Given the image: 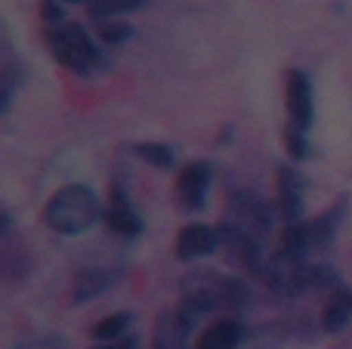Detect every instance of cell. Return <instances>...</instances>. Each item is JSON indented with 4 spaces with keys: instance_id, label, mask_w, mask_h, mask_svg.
Segmentation results:
<instances>
[{
    "instance_id": "6da1fadb",
    "label": "cell",
    "mask_w": 352,
    "mask_h": 349,
    "mask_svg": "<svg viewBox=\"0 0 352 349\" xmlns=\"http://www.w3.org/2000/svg\"><path fill=\"white\" fill-rule=\"evenodd\" d=\"M102 207H99V195L90 185H62L59 192H53L43 207V223L59 235H80L99 220Z\"/></svg>"
},
{
    "instance_id": "7a4b0ae2",
    "label": "cell",
    "mask_w": 352,
    "mask_h": 349,
    "mask_svg": "<svg viewBox=\"0 0 352 349\" xmlns=\"http://www.w3.org/2000/svg\"><path fill=\"white\" fill-rule=\"evenodd\" d=\"M50 49L65 68L78 74H90L99 65V49L93 37L80 25H59L50 31Z\"/></svg>"
},
{
    "instance_id": "3957f363",
    "label": "cell",
    "mask_w": 352,
    "mask_h": 349,
    "mask_svg": "<svg viewBox=\"0 0 352 349\" xmlns=\"http://www.w3.org/2000/svg\"><path fill=\"white\" fill-rule=\"evenodd\" d=\"M266 284L281 297H297L312 288V266H303V260H291L285 254H275L263 266Z\"/></svg>"
},
{
    "instance_id": "277c9868",
    "label": "cell",
    "mask_w": 352,
    "mask_h": 349,
    "mask_svg": "<svg viewBox=\"0 0 352 349\" xmlns=\"http://www.w3.org/2000/svg\"><path fill=\"white\" fill-rule=\"evenodd\" d=\"M217 232H219V247H223L229 263H235L238 269H248V272H263V254L254 232L235 226V223L219 226Z\"/></svg>"
},
{
    "instance_id": "5b68a950",
    "label": "cell",
    "mask_w": 352,
    "mask_h": 349,
    "mask_svg": "<svg viewBox=\"0 0 352 349\" xmlns=\"http://www.w3.org/2000/svg\"><path fill=\"white\" fill-rule=\"evenodd\" d=\"M229 214L232 223L248 232H269L272 229V207L266 198L254 195V192H232L229 198Z\"/></svg>"
},
{
    "instance_id": "8992f818",
    "label": "cell",
    "mask_w": 352,
    "mask_h": 349,
    "mask_svg": "<svg viewBox=\"0 0 352 349\" xmlns=\"http://www.w3.org/2000/svg\"><path fill=\"white\" fill-rule=\"evenodd\" d=\"M213 179V167L207 161H188L176 177V195H179L182 207L186 210H198L207 201V189Z\"/></svg>"
},
{
    "instance_id": "52a82bcc",
    "label": "cell",
    "mask_w": 352,
    "mask_h": 349,
    "mask_svg": "<svg viewBox=\"0 0 352 349\" xmlns=\"http://www.w3.org/2000/svg\"><path fill=\"white\" fill-rule=\"evenodd\" d=\"M287 115L300 130H309L316 121V102H312V84L303 71L287 74Z\"/></svg>"
},
{
    "instance_id": "ba28073f",
    "label": "cell",
    "mask_w": 352,
    "mask_h": 349,
    "mask_svg": "<svg viewBox=\"0 0 352 349\" xmlns=\"http://www.w3.org/2000/svg\"><path fill=\"white\" fill-rule=\"evenodd\" d=\"M195 322L188 319L182 309L164 313L155 325L152 334V349H188V331H192Z\"/></svg>"
},
{
    "instance_id": "9c48e42d",
    "label": "cell",
    "mask_w": 352,
    "mask_h": 349,
    "mask_svg": "<svg viewBox=\"0 0 352 349\" xmlns=\"http://www.w3.org/2000/svg\"><path fill=\"white\" fill-rule=\"evenodd\" d=\"M219 247V232L213 226H204V223H192L179 232L176 238V257L179 260H198L207 257Z\"/></svg>"
},
{
    "instance_id": "30bf717a",
    "label": "cell",
    "mask_w": 352,
    "mask_h": 349,
    "mask_svg": "<svg viewBox=\"0 0 352 349\" xmlns=\"http://www.w3.org/2000/svg\"><path fill=\"white\" fill-rule=\"evenodd\" d=\"M306 183L294 167H281L278 170V210L285 223H300V210H303Z\"/></svg>"
},
{
    "instance_id": "8fae6325",
    "label": "cell",
    "mask_w": 352,
    "mask_h": 349,
    "mask_svg": "<svg viewBox=\"0 0 352 349\" xmlns=\"http://www.w3.org/2000/svg\"><path fill=\"white\" fill-rule=\"evenodd\" d=\"M105 223H109L111 232H115V235H124V238H133V235L142 232L140 214L130 207V201L121 195V189H118V185H115V195H111L109 210H105Z\"/></svg>"
},
{
    "instance_id": "7c38bea8",
    "label": "cell",
    "mask_w": 352,
    "mask_h": 349,
    "mask_svg": "<svg viewBox=\"0 0 352 349\" xmlns=\"http://www.w3.org/2000/svg\"><path fill=\"white\" fill-rule=\"evenodd\" d=\"M118 282L115 269H80L74 275V303H90L93 297L105 294L111 284Z\"/></svg>"
},
{
    "instance_id": "4fadbf2b",
    "label": "cell",
    "mask_w": 352,
    "mask_h": 349,
    "mask_svg": "<svg viewBox=\"0 0 352 349\" xmlns=\"http://www.w3.org/2000/svg\"><path fill=\"white\" fill-rule=\"evenodd\" d=\"M241 337H244L241 322L223 319V322H217V325H210V328H204V331H201L198 349H238Z\"/></svg>"
},
{
    "instance_id": "5bb4252c",
    "label": "cell",
    "mask_w": 352,
    "mask_h": 349,
    "mask_svg": "<svg viewBox=\"0 0 352 349\" xmlns=\"http://www.w3.org/2000/svg\"><path fill=\"white\" fill-rule=\"evenodd\" d=\"M343 216H346V201H337L334 207H328L318 220L309 223V238H312V247H328L334 241L337 229H340Z\"/></svg>"
},
{
    "instance_id": "9a60e30c",
    "label": "cell",
    "mask_w": 352,
    "mask_h": 349,
    "mask_svg": "<svg viewBox=\"0 0 352 349\" xmlns=\"http://www.w3.org/2000/svg\"><path fill=\"white\" fill-rule=\"evenodd\" d=\"M349 319H352V291L349 288H337L334 294H331L328 306H324L322 325H324V331L337 334V331H343V328L349 325Z\"/></svg>"
},
{
    "instance_id": "2e32d148",
    "label": "cell",
    "mask_w": 352,
    "mask_h": 349,
    "mask_svg": "<svg viewBox=\"0 0 352 349\" xmlns=\"http://www.w3.org/2000/svg\"><path fill=\"white\" fill-rule=\"evenodd\" d=\"M130 322H133V315L130 313H115V315H105L99 325H93V337L99 340V344H109V340H118L124 337V334L130 331Z\"/></svg>"
},
{
    "instance_id": "e0dca14e",
    "label": "cell",
    "mask_w": 352,
    "mask_h": 349,
    "mask_svg": "<svg viewBox=\"0 0 352 349\" xmlns=\"http://www.w3.org/2000/svg\"><path fill=\"white\" fill-rule=\"evenodd\" d=\"M136 155H140L142 161H148V164L161 167V170H170L176 155L170 146H161V142H142V146H136Z\"/></svg>"
},
{
    "instance_id": "ac0fdd59",
    "label": "cell",
    "mask_w": 352,
    "mask_h": 349,
    "mask_svg": "<svg viewBox=\"0 0 352 349\" xmlns=\"http://www.w3.org/2000/svg\"><path fill=\"white\" fill-rule=\"evenodd\" d=\"M142 3H146V0H90V12L96 19H111V16H118V12H130Z\"/></svg>"
},
{
    "instance_id": "d6986e66",
    "label": "cell",
    "mask_w": 352,
    "mask_h": 349,
    "mask_svg": "<svg viewBox=\"0 0 352 349\" xmlns=\"http://www.w3.org/2000/svg\"><path fill=\"white\" fill-rule=\"evenodd\" d=\"M130 34H133V28H130L127 22H115V19H105V22L99 25V41L109 43V47H118V43H124Z\"/></svg>"
},
{
    "instance_id": "ffe728a7",
    "label": "cell",
    "mask_w": 352,
    "mask_h": 349,
    "mask_svg": "<svg viewBox=\"0 0 352 349\" xmlns=\"http://www.w3.org/2000/svg\"><path fill=\"white\" fill-rule=\"evenodd\" d=\"M250 300V291L241 278H223V303L226 306H244Z\"/></svg>"
},
{
    "instance_id": "44dd1931",
    "label": "cell",
    "mask_w": 352,
    "mask_h": 349,
    "mask_svg": "<svg viewBox=\"0 0 352 349\" xmlns=\"http://www.w3.org/2000/svg\"><path fill=\"white\" fill-rule=\"evenodd\" d=\"M285 139H287V152L294 155L297 161H303L306 155H309V142H306V130H300V127H287V133H285Z\"/></svg>"
},
{
    "instance_id": "7402d4cb",
    "label": "cell",
    "mask_w": 352,
    "mask_h": 349,
    "mask_svg": "<svg viewBox=\"0 0 352 349\" xmlns=\"http://www.w3.org/2000/svg\"><path fill=\"white\" fill-rule=\"evenodd\" d=\"M16 349H68V344H65V337H59V334H41V337H28Z\"/></svg>"
},
{
    "instance_id": "603a6c76",
    "label": "cell",
    "mask_w": 352,
    "mask_h": 349,
    "mask_svg": "<svg viewBox=\"0 0 352 349\" xmlns=\"http://www.w3.org/2000/svg\"><path fill=\"white\" fill-rule=\"evenodd\" d=\"M312 288H343L340 275H337L331 266H312Z\"/></svg>"
},
{
    "instance_id": "cb8c5ba5",
    "label": "cell",
    "mask_w": 352,
    "mask_h": 349,
    "mask_svg": "<svg viewBox=\"0 0 352 349\" xmlns=\"http://www.w3.org/2000/svg\"><path fill=\"white\" fill-rule=\"evenodd\" d=\"M62 16H65V10L59 6V0H43V19L47 22H62Z\"/></svg>"
},
{
    "instance_id": "d4e9b609",
    "label": "cell",
    "mask_w": 352,
    "mask_h": 349,
    "mask_svg": "<svg viewBox=\"0 0 352 349\" xmlns=\"http://www.w3.org/2000/svg\"><path fill=\"white\" fill-rule=\"evenodd\" d=\"M93 349H136V337H118V340H109V344H99Z\"/></svg>"
},
{
    "instance_id": "484cf974",
    "label": "cell",
    "mask_w": 352,
    "mask_h": 349,
    "mask_svg": "<svg viewBox=\"0 0 352 349\" xmlns=\"http://www.w3.org/2000/svg\"><path fill=\"white\" fill-rule=\"evenodd\" d=\"M62 3H80V0H62Z\"/></svg>"
}]
</instances>
